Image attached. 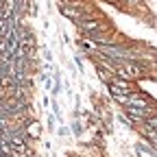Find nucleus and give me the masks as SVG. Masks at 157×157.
Here are the masks:
<instances>
[{
	"instance_id": "f257e3e1",
	"label": "nucleus",
	"mask_w": 157,
	"mask_h": 157,
	"mask_svg": "<svg viewBox=\"0 0 157 157\" xmlns=\"http://www.w3.org/2000/svg\"><path fill=\"white\" fill-rule=\"evenodd\" d=\"M78 26H81L83 31H87V33H94V31L101 29V24H98L96 20H78Z\"/></svg>"
},
{
	"instance_id": "f03ea898",
	"label": "nucleus",
	"mask_w": 157,
	"mask_h": 157,
	"mask_svg": "<svg viewBox=\"0 0 157 157\" xmlns=\"http://www.w3.org/2000/svg\"><path fill=\"white\" fill-rule=\"evenodd\" d=\"M29 135H33V137L39 135V122H31L29 124Z\"/></svg>"
}]
</instances>
